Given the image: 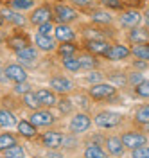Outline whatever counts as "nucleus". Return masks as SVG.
I'll list each match as a JSON object with an SVG mask.
<instances>
[{
    "label": "nucleus",
    "instance_id": "13",
    "mask_svg": "<svg viewBox=\"0 0 149 158\" xmlns=\"http://www.w3.org/2000/svg\"><path fill=\"white\" fill-rule=\"evenodd\" d=\"M36 95L40 99L41 106H45V108H54V106H58V94L54 92L52 88H36Z\"/></svg>",
    "mask_w": 149,
    "mask_h": 158
},
{
    "label": "nucleus",
    "instance_id": "33",
    "mask_svg": "<svg viewBox=\"0 0 149 158\" xmlns=\"http://www.w3.org/2000/svg\"><path fill=\"white\" fill-rule=\"evenodd\" d=\"M133 92L140 99H149V79H144V81H140L139 85H135Z\"/></svg>",
    "mask_w": 149,
    "mask_h": 158
},
{
    "label": "nucleus",
    "instance_id": "42",
    "mask_svg": "<svg viewBox=\"0 0 149 158\" xmlns=\"http://www.w3.org/2000/svg\"><path fill=\"white\" fill-rule=\"evenodd\" d=\"M144 74L140 72V70H135V72H129L128 74V85H131V86H135V85H139L140 81H144Z\"/></svg>",
    "mask_w": 149,
    "mask_h": 158
},
{
    "label": "nucleus",
    "instance_id": "5",
    "mask_svg": "<svg viewBox=\"0 0 149 158\" xmlns=\"http://www.w3.org/2000/svg\"><path fill=\"white\" fill-rule=\"evenodd\" d=\"M52 13H54V18L58 20L60 23H72V22H76L79 18L77 11L74 9L72 6H68V4H56L52 7Z\"/></svg>",
    "mask_w": 149,
    "mask_h": 158
},
{
    "label": "nucleus",
    "instance_id": "24",
    "mask_svg": "<svg viewBox=\"0 0 149 158\" xmlns=\"http://www.w3.org/2000/svg\"><path fill=\"white\" fill-rule=\"evenodd\" d=\"M90 18H92L93 23H99V25H110V23L113 22V16L110 15L108 9H95V11H92Z\"/></svg>",
    "mask_w": 149,
    "mask_h": 158
},
{
    "label": "nucleus",
    "instance_id": "18",
    "mask_svg": "<svg viewBox=\"0 0 149 158\" xmlns=\"http://www.w3.org/2000/svg\"><path fill=\"white\" fill-rule=\"evenodd\" d=\"M128 40L131 43H149V27H131L128 32Z\"/></svg>",
    "mask_w": 149,
    "mask_h": 158
},
{
    "label": "nucleus",
    "instance_id": "32",
    "mask_svg": "<svg viewBox=\"0 0 149 158\" xmlns=\"http://www.w3.org/2000/svg\"><path fill=\"white\" fill-rule=\"evenodd\" d=\"M56 50L61 58H65V56H74L77 52V47L74 45V41H61V45H58Z\"/></svg>",
    "mask_w": 149,
    "mask_h": 158
},
{
    "label": "nucleus",
    "instance_id": "14",
    "mask_svg": "<svg viewBox=\"0 0 149 158\" xmlns=\"http://www.w3.org/2000/svg\"><path fill=\"white\" fill-rule=\"evenodd\" d=\"M110 43L106 38H95V40H86V50L95 54V56H104L110 49Z\"/></svg>",
    "mask_w": 149,
    "mask_h": 158
},
{
    "label": "nucleus",
    "instance_id": "35",
    "mask_svg": "<svg viewBox=\"0 0 149 158\" xmlns=\"http://www.w3.org/2000/svg\"><path fill=\"white\" fill-rule=\"evenodd\" d=\"M4 156L22 158V156H25V149H23V146H20V144H14V146H11V148H7L4 151Z\"/></svg>",
    "mask_w": 149,
    "mask_h": 158
},
{
    "label": "nucleus",
    "instance_id": "53",
    "mask_svg": "<svg viewBox=\"0 0 149 158\" xmlns=\"http://www.w3.org/2000/svg\"><path fill=\"white\" fill-rule=\"evenodd\" d=\"M142 2H146V0H142Z\"/></svg>",
    "mask_w": 149,
    "mask_h": 158
},
{
    "label": "nucleus",
    "instance_id": "17",
    "mask_svg": "<svg viewBox=\"0 0 149 158\" xmlns=\"http://www.w3.org/2000/svg\"><path fill=\"white\" fill-rule=\"evenodd\" d=\"M34 45L41 52H54V50L58 49L56 40L52 38V36H45V34H40V32H36V36H34Z\"/></svg>",
    "mask_w": 149,
    "mask_h": 158
},
{
    "label": "nucleus",
    "instance_id": "52",
    "mask_svg": "<svg viewBox=\"0 0 149 158\" xmlns=\"http://www.w3.org/2000/svg\"><path fill=\"white\" fill-rule=\"evenodd\" d=\"M2 41H4V34L0 32V45H2Z\"/></svg>",
    "mask_w": 149,
    "mask_h": 158
},
{
    "label": "nucleus",
    "instance_id": "3",
    "mask_svg": "<svg viewBox=\"0 0 149 158\" xmlns=\"http://www.w3.org/2000/svg\"><path fill=\"white\" fill-rule=\"evenodd\" d=\"M90 128H92V118H90V115L85 113V111H77L68 122V129H70V133H74V135L86 133Z\"/></svg>",
    "mask_w": 149,
    "mask_h": 158
},
{
    "label": "nucleus",
    "instance_id": "2",
    "mask_svg": "<svg viewBox=\"0 0 149 158\" xmlns=\"http://www.w3.org/2000/svg\"><path fill=\"white\" fill-rule=\"evenodd\" d=\"M93 122L101 129H113V128H117V126L122 124V115L120 113H115V111L104 110V111H99L93 117Z\"/></svg>",
    "mask_w": 149,
    "mask_h": 158
},
{
    "label": "nucleus",
    "instance_id": "29",
    "mask_svg": "<svg viewBox=\"0 0 149 158\" xmlns=\"http://www.w3.org/2000/svg\"><path fill=\"white\" fill-rule=\"evenodd\" d=\"M27 45H29V41H27L25 36H22V34H14V36H11V38L7 40V47L13 49L14 52L23 49V47H27Z\"/></svg>",
    "mask_w": 149,
    "mask_h": 158
},
{
    "label": "nucleus",
    "instance_id": "10",
    "mask_svg": "<svg viewBox=\"0 0 149 158\" xmlns=\"http://www.w3.org/2000/svg\"><path fill=\"white\" fill-rule=\"evenodd\" d=\"M142 20H144V15L137 9H128V11H122V15L119 16V23L122 27H137L142 23Z\"/></svg>",
    "mask_w": 149,
    "mask_h": 158
},
{
    "label": "nucleus",
    "instance_id": "30",
    "mask_svg": "<svg viewBox=\"0 0 149 158\" xmlns=\"http://www.w3.org/2000/svg\"><path fill=\"white\" fill-rule=\"evenodd\" d=\"M14 144H18V140H16V137L13 133H9V131L0 133V153H4L7 148L14 146Z\"/></svg>",
    "mask_w": 149,
    "mask_h": 158
},
{
    "label": "nucleus",
    "instance_id": "45",
    "mask_svg": "<svg viewBox=\"0 0 149 158\" xmlns=\"http://www.w3.org/2000/svg\"><path fill=\"white\" fill-rule=\"evenodd\" d=\"M85 36H86V40H95V38H104L102 34H101L99 29H86L85 31Z\"/></svg>",
    "mask_w": 149,
    "mask_h": 158
},
{
    "label": "nucleus",
    "instance_id": "50",
    "mask_svg": "<svg viewBox=\"0 0 149 158\" xmlns=\"http://www.w3.org/2000/svg\"><path fill=\"white\" fill-rule=\"evenodd\" d=\"M142 131H144V133H147V135H149V122H146V124H142Z\"/></svg>",
    "mask_w": 149,
    "mask_h": 158
},
{
    "label": "nucleus",
    "instance_id": "15",
    "mask_svg": "<svg viewBox=\"0 0 149 158\" xmlns=\"http://www.w3.org/2000/svg\"><path fill=\"white\" fill-rule=\"evenodd\" d=\"M104 146L108 148V153L110 155H113V156H122L124 151H126V146H124L122 138L117 137V135H110V137H106Z\"/></svg>",
    "mask_w": 149,
    "mask_h": 158
},
{
    "label": "nucleus",
    "instance_id": "25",
    "mask_svg": "<svg viewBox=\"0 0 149 158\" xmlns=\"http://www.w3.org/2000/svg\"><path fill=\"white\" fill-rule=\"evenodd\" d=\"M22 102H23V106H25L27 110H31V111L41 108V102H40V99H38V95H36L34 90H31V92H27V94H23V95H22Z\"/></svg>",
    "mask_w": 149,
    "mask_h": 158
},
{
    "label": "nucleus",
    "instance_id": "19",
    "mask_svg": "<svg viewBox=\"0 0 149 158\" xmlns=\"http://www.w3.org/2000/svg\"><path fill=\"white\" fill-rule=\"evenodd\" d=\"M54 38L58 41H74L76 40V31L68 23H58L54 29Z\"/></svg>",
    "mask_w": 149,
    "mask_h": 158
},
{
    "label": "nucleus",
    "instance_id": "48",
    "mask_svg": "<svg viewBox=\"0 0 149 158\" xmlns=\"http://www.w3.org/2000/svg\"><path fill=\"white\" fill-rule=\"evenodd\" d=\"M63 155H65V153H56L54 149H50L49 153H47V156H63Z\"/></svg>",
    "mask_w": 149,
    "mask_h": 158
},
{
    "label": "nucleus",
    "instance_id": "55",
    "mask_svg": "<svg viewBox=\"0 0 149 158\" xmlns=\"http://www.w3.org/2000/svg\"><path fill=\"white\" fill-rule=\"evenodd\" d=\"M0 129H2V126H0Z\"/></svg>",
    "mask_w": 149,
    "mask_h": 158
},
{
    "label": "nucleus",
    "instance_id": "46",
    "mask_svg": "<svg viewBox=\"0 0 149 158\" xmlns=\"http://www.w3.org/2000/svg\"><path fill=\"white\" fill-rule=\"evenodd\" d=\"M70 2H72L74 6H77V7H88L92 0H70Z\"/></svg>",
    "mask_w": 149,
    "mask_h": 158
},
{
    "label": "nucleus",
    "instance_id": "7",
    "mask_svg": "<svg viewBox=\"0 0 149 158\" xmlns=\"http://www.w3.org/2000/svg\"><path fill=\"white\" fill-rule=\"evenodd\" d=\"M120 138H122L126 149H135L149 142V135L147 133H142V131H126V133L120 135Z\"/></svg>",
    "mask_w": 149,
    "mask_h": 158
},
{
    "label": "nucleus",
    "instance_id": "39",
    "mask_svg": "<svg viewBox=\"0 0 149 158\" xmlns=\"http://www.w3.org/2000/svg\"><path fill=\"white\" fill-rule=\"evenodd\" d=\"M36 27H38L36 32L45 34V36H52V34H54V29H56V25H54L52 22H45V23H40V25H36Z\"/></svg>",
    "mask_w": 149,
    "mask_h": 158
},
{
    "label": "nucleus",
    "instance_id": "22",
    "mask_svg": "<svg viewBox=\"0 0 149 158\" xmlns=\"http://www.w3.org/2000/svg\"><path fill=\"white\" fill-rule=\"evenodd\" d=\"M108 155V149H102V146H99V144H88L83 151L85 158H106Z\"/></svg>",
    "mask_w": 149,
    "mask_h": 158
},
{
    "label": "nucleus",
    "instance_id": "4",
    "mask_svg": "<svg viewBox=\"0 0 149 158\" xmlns=\"http://www.w3.org/2000/svg\"><path fill=\"white\" fill-rule=\"evenodd\" d=\"M29 120L36 126V128H49V126H52V124L58 120V117H56L49 108H45V110L38 108L29 115Z\"/></svg>",
    "mask_w": 149,
    "mask_h": 158
},
{
    "label": "nucleus",
    "instance_id": "34",
    "mask_svg": "<svg viewBox=\"0 0 149 158\" xmlns=\"http://www.w3.org/2000/svg\"><path fill=\"white\" fill-rule=\"evenodd\" d=\"M36 0H11V7L16 11H27V9H34Z\"/></svg>",
    "mask_w": 149,
    "mask_h": 158
},
{
    "label": "nucleus",
    "instance_id": "9",
    "mask_svg": "<svg viewBox=\"0 0 149 158\" xmlns=\"http://www.w3.org/2000/svg\"><path fill=\"white\" fill-rule=\"evenodd\" d=\"M129 56H131V49L128 45H122V43H111L108 52L104 54V58L108 61H124Z\"/></svg>",
    "mask_w": 149,
    "mask_h": 158
},
{
    "label": "nucleus",
    "instance_id": "28",
    "mask_svg": "<svg viewBox=\"0 0 149 158\" xmlns=\"http://www.w3.org/2000/svg\"><path fill=\"white\" fill-rule=\"evenodd\" d=\"M81 61V69H85V70H92V69H95L97 67V59H95V54H92V52H86V54H79L77 56Z\"/></svg>",
    "mask_w": 149,
    "mask_h": 158
},
{
    "label": "nucleus",
    "instance_id": "16",
    "mask_svg": "<svg viewBox=\"0 0 149 158\" xmlns=\"http://www.w3.org/2000/svg\"><path fill=\"white\" fill-rule=\"evenodd\" d=\"M0 15L6 18V22H9L13 25H16V27H25L27 25V20L22 16V11H16V9H7V7H2L0 9Z\"/></svg>",
    "mask_w": 149,
    "mask_h": 158
},
{
    "label": "nucleus",
    "instance_id": "26",
    "mask_svg": "<svg viewBox=\"0 0 149 158\" xmlns=\"http://www.w3.org/2000/svg\"><path fill=\"white\" fill-rule=\"evenodd\" d=\"M131 56L137 59H144L149 63V43H133Z\"/></svg>",
    "mask_w": 149,
    "mask_h": 158
},
{
    "label": "nucleus",
    "instance_id": "37",
    "mask_svg": "<svg viewBox=\"0 0 149 158\" xmlns=\"http://www.w3.org/2000/svg\"><path fill=\"white\" fill-rule=\"evenodd\" d=\"M104 79V74L102 72H99V70H95V69H92L86 74V77H85V81L88 83V85H95V83H101Z\"/></svg>",
    "mask_w": 149,
    "mask_h": 158
},
{
    "label": "nucleus",
    "instance_id": "20",
    "mask_svg": "<svg viewBox=\"0 0 149 158\" xmlns=\"http://www.w3.org/2000/svg\"><path fill=\"white\" fill-rule=\"evenodd\" d=\"M16 59H20L22 63H36L38 61V47L34 45H27L23 49L16 50Z\"/></svg>",
    "mask_w": 149,
    "mask_h": 158
},
{
    "label": "nucleus",
    "instance_id": "40",
    "mask_svg": "<svg viewBox=\"0 0 149 158\" xmlns=\"http://www.w3.org/2000/svg\"><path fill=\"white\" fill-rule=\"evenodd\" d=\"M131 156L133 158H149V146L144 144V146H139V148L131 149Z\"/></svg>",
    "mask_w": 149,
    "mask_h": 158
},
{
    "label": "nucleus",
    "instance_id": "11",
    "mask_svg": "<svg viewBox=\"0 0 149 158\" xmlns=\"http://www.w3.org/2000/svg\"><path fill=\"white\" fill-rule=\"evenodd\" d=\"M6 76L9 79L11 83H22V81H27L29 77V74H27V70L22 67L20 63H9V65H6Z\"/></svg>",
    "mask_w": 149,
    "mask_h": 158
},
{
    "label": "nucleus",
    "instance_id": "36",
    "mask_svg": "<svg viewBox=\"0 0 149 158\" xmlns=\"http://www.w3.org/2000/svg\"><path fill=\"white\" fill-rule=\"evenodd\" d=\"M108 81L110 83H113L117 88H120V86L128 85V76H124L122 72H113V74H110L108 76Z\"/></svg>",
    "mask_w": 149,
    "mask_h": 158
},
{
    "label": "nucleus",
    "instance_id": "51",
    "mask_svg": "<svg viewBox=\"0 0 149 158\" xmlns=\"http://www.w3.org/2000/svg\"><path fill=\"white\" fill-rule=\"evenodd\" d=\"M4 23H6V18H4V16H2V15H0V27H2V25H4Z\"/></svg>",
    "mask_w": 149,
    "mask_h": 158
},
{
    "label": "nucleus",
    "instance_id": "44",
    "mask_svg": "<svg viewBox=\"0 0 149 158\" xmlns=\"http://www.w3.org/2000/svg\"><path fill=\"white\" fill-rule=\"evenodd\" d=\"M77 146V138L74 133H70V135H65L63 138V148H76Z\"/></svg>",
    "mask_w": 149,
    "mask_h": 158
},
{
    "label": "nucleus",
    "instance_id": "41",
    "mask_svg": "<svg viewBox=\"0 0 149 158\" xmlns=\"http://www.w3.org/2000/svg\"><path fill=\"white\" fill-rule=\"evenodd\" d=\"M32 86H31L27 81H22V83H14V86H13V92L16 94V95H23V94H27L31 92Z\"/></svg>",
    "mask_w": 149,
    "mask_h": 158
},
{
    "label": "nucleus",
    "instance_id": "23",
    "mask_svg": "<svg viewBox=\"0 0 149 158\" xmlns=\"http://www.w3.org/2000/svg\"><path fill=\"white\" fill-rule=\"evenodd\" d=\"M18 120L14 117V113L7 108H0V126L6 129H11V128H16Z\"/></svg>",
    "mask_w": 149,
    "mask_h": 158
},
{
    "label": "nucleus",
    "instance_id": "8",
    "mask_svg": "<svg viewBox=\"0 0 149 158\" xmlns=\"http://www.w3.org/2000/svg\"><path fill=\"white\" fill-rule=\"evenodd\" d=\"M63 138H65V135L61 131L49 129V131H45L41 135V144H43V148H47V149H60V148H63Z\"/></svg>",
    "mask_w": 149,
    "mask_h": 158
},
{
    "label": "nucleus",
    "instance_id": "1",
    "mask_svg": "<svg viewBox=\"0 0 149 158\" xmlns=\"http://www.w3.org/2000/svg\"><path fill=\"white\" fill-rule=\"evenodd\" d=\"M117 95V86L113 83H106V81H101V83H95V85H90L88 88V97L92 101H108V99H113Z\"/></svg>",
    "mask_w": 149,
    "mask_h": 158
},
{
    "label": "nucleus",
    "instance_id": "47",
    "mask_svg": "<svg viewBox=\"0 0 149 158\" xmlns=\"http://www.w3.org/2000/svg\"><path fill=\"white\" fill-rule=\"evenodd\" d=\"M133 67H135V69H146V67H147V61H144V59H137V61L133 63Z\"/></svg>",
    "mask_w": 149,
    "mask_h": 158
},
{
    "label": "nucleus",
    "instance_id": "12",
    "mask_svg": "<svg viewBox=\"0 0 149 158\" xmlns=\"http://www.w3.org/2000/svg\"><path fill=\"white\" fill-rule=\"evenodd\" d=\"M54 16V13H52V7L49 6H38L36 9H32L29 16V22L32 25H40V23H45V22H50Z\"/></svg>",
    "mask_w": 149,
    "mask_h": 158
},
{
    "label": "nucleus",
    "instance_id": "49",
    "mask_svg": "<svg viewBox=\"0 0 149 158\" xmlns=\"http://www.w3.org/2000/svg\"><path fill=\"white\" fill-rule=\"evenodd\" d=\"M144 22H146V25L149 27V9L146 11V13H144Z\"/></svg>",
    "mask_w": 149,
    "mask_h": 158
},
{
    "label": "nucleus",
    "instance_id": "54",
    "mask_svg": "<svg viewBox=\"0 0 149 158\" xmlns=\"http://www.w3.org/2000/svg\"><path fill=\"white\" fill-rule=\"evenodd\" d=\"M0 63H2V59H0Z\"/></svg>",
    "mask_w": 149,
    "mask_h": 158
},
{
    "label": "nucleus",
    "instance_id": "27",
    "mask_svg": "<svg viewBox=\"0 0 149 158\" xmlns=\"http://www.w3.org/2000/svg\"><path fill=\"white\" fill-rule=\"evenodd\" d=\"M61 65H63L65 70H68L72 74L81 70V61H79V58H76V56H65V58H61Z\"/></svg>",
    "mask_w": 149,
    "mask_h": 158
},
{
    "label": "nucleus",
    "instance_id": "31",
    "mask_svg": "<svg viewBox=\"0 0 149 158\" xmlns=\"http://www.w3.org/2000/svg\"><path fill=\"white\" fill-rule=\"evenodd\" d=\"M133 120L137 122V124H146V122H149V104H140L139 108H137V111H135V117H133Z\"/></svg>",
    "mask_w": 149,
    "mask_h": 158
},
{
    "label": "nucleus",
    "instance_id": "38",
    "mask_svg": "<svg viewBox=\"0 0 149 158\" xmlns=\"http://www.w3.org/2000/svg\"><path fill=\"white\" fill-rule=\"evenodd\" d=\"M58 110H60L63 115H68L70 111L74 110V102H72L68 97H63V99L58 101Z\"/></svg>",
    "mask_w": 149,
    "mask_h": 158
},
{
    "label": "nucleus",
    "instance_id": "6",
    "mask_svg": "<svg viewBox=\"0 0 149 158\" xmlns=\"http://www.w3.org/2000/svg\"><path fill=\"white\" fill-rule=\"evenodd\" d=\"M49 88H52L56 94H61V95H67V94H72L76 85L70 77H65V76H52L49 79Z\"/></svg>",
    "mask_w": 149,
    "mask_h": 158
},
{
    "label": "nucleus",
    "instance_id": "43",
    "mask_svg": "<svg viewBox=\"0 0 149 158\" xmlns=\"http://www.w3.org/2000/svg\"><path fill=\"white\" fill-rule=\"evenodd\" d=\"M106 9H122V0H101Z\"/></svg>",
    "mask_w": 149,
    "mask_h": 158
},
{
    "label": "nucleus",
    "instance_id": "21",
    "mask_svg": "<svg viewBox=\"0 0 149 158\" xmlns=\"http://www.w3.org/2000/svg\"><path fill=\"white\" fill-rule=\"evenodd\" d=\"M16 129H18V133H20L22 137H25V138H34L38 135V128L31 120H18Z\"/></svg>",
    "mask_w": 149,
    "mask_h": 158
}]
</instances>
